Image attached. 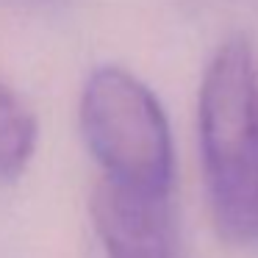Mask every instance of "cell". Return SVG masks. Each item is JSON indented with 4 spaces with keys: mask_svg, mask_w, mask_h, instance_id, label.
<instances>
[{
    "mask_svg": "<svg viewBox=\"0 0 258 258\" xmlns=\"http://www.w3.org/2000/svg\"><path fill=\"white\" fill-rule=\"evenodd\" d=\"M78 125L106 186L172 200V134L161 103L145 81L117 64L92 70L81 92Z\"/></svg>",
    "mask_w": 258,
    "mask_h": 258,
    "instance_id": "cell-2",
    "label": "cell"
},
{
    "mask_svg": "<svg viewBox=\"0 0 258 258\" xmlns=\"http://www.w3.org/2000/svg\"><path fill=\"white\" fill-rule=\"evenodd\" d=\"M36 117L25 100L0 78V180H17L36 150Z\"/></svg>",
    "mask_w": 258,
    "mask_h": 258,
    "instance_id": "cell-3",
    "label": "cell"
},
{
    "mask_svg": "<svg viewBox=\"0 0 258 258\" xmlns=\"http://www.w3.org/2000/svg\"><path fill=\"white\" fill-rule=\"evenodd\" d=\"M197 134L219 236L258 247V50L247 36L214 50L197 97Z\"/></svg>",
    "mask_w": 258,
    "mask_h": 258,
    "instance_id": "cell-1",
    "label": "cell"
}]
</instances>
